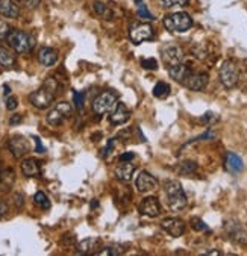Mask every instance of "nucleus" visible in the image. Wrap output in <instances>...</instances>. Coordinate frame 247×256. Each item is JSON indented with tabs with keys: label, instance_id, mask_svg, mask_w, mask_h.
I'll return each mask as SVG.
<instances>
[{
	"label": "nucleus",
	"instance_id": "c9c22d12",
	"mask_svg": "<svg viewBox=\"0 0 247 256\" xmlns=\"http://www.w3.org/2000/svg\"><path fill=\"white\" fill-rule=\"evenodd\" d=\"M41 4V0H24V6L28 10H35Z\"/></svg>",
	"mask_w": 247,
	"mask_h": 256
},
{
	"label": "nucleus",
	"instance_id": "f8f14e48",
	"mask_svg": "<svg viewBox=\"0 0 247 256\" xmlns=\"http://www.w3.org/2000/svg\"><path fill=\"white\" fill-rule=\"evenodd\" d=\"M8 147H10V150L12 152V155H14V158H22V156H24L26 153L29 152V141L24 138V136H20V135H17V136H12L10 141H8Z\"/></svg>",
	"mask_w": 247,
	"mask_h": 256
},
{
	"label": "nucleus",
	"instance_id": "f257e3e1",
	"mask_svg": "<svg viewBox=\"0 0 247 256\" xmlns=\"http://www.w3.org/2000/svg\"><path fill=\"white\" fill-rule=\"evenodd\" d=\"M60 91V84L55 78H47L44 84L41 85L40 90L34 91L29 96L30 104L38 108V110H46L52 105V102L55 100L56 94Z\"/></svg>",
	"mask_w": 247,
	"mask_h": 256
},
{
	"label": "nucleus",
	"instance_id": "6e6552de",
	"mask_svg": "<svg viewBox=\"0 0 247 256\" xmlns=\"http://www.w3.org/2000/svg\"><path fill=\"white\" fill-rule=\"evenodd\" d=\"M129 38L132 42L140 44L154 38V28L149 23H134L129 29Z\"/></svg>",
	"mask_w": 247,
	"mask_h": 256
},
{
	"label": "nucleus",
	"instance_id": "b1692460",
	"mask_svg": "<svg viewBox=\"0 0 247 256\" xmlns=\"http://www.w3.org/2000/svg\"><path fill=\"white\" fill-rule=\"evenodd\" d=\"M16 64V56L8 48L0 47V66L2 67H12Z\"/></svg>",
	"mask_w": 247,
	"mask_h": 256
},
{
	"label": "nucleus",
	"instance_id": "0eeeda50",
	"mask_svg": "<svg viewBox=\"0 0 247 256\" xmlns=\"http://www.w3.org/2000/svg\"><path fill=\"white\" fill-rule=\"evenodd\" d=\"M72 111L73 110L68 102H60V104H56V106H54L50 111H48L46 122L50 126H60L72 116Z\"/></svg>",
	"mask_w": 247,
	"mask_h": 256
},
{
	"label": "nucleus",
	"instance_id": "2f4dec72",
	"mask_svg": "<svg viewBox=\"0 0 247 256\" xmlns=\"http://www.w3.org/2000/svg\"><path fill=\"white\" fill-rule=\"evenodd\" d=\"M161 4L166 8H173V6H184L188 4V0H161Z\"/></svg>",
	"mask_w": 247,
	"mask_h": 256
},
{
	"label": "nucleus",
	"instance_id": "473e14b6",
	"mask_svg": "<svg viewBox=\"0 0 247 256\" xmlns=\"http://www.w3.org/2000/svg\"><path fill=\"white\" fill-rule=\"evenodd\" d=\"M191 228H192L194 230H199V232L208 230V226H206L200 218H192V220H191Z\"/></svg>",
	"mask_w": 247,
	"mask_h": 256
},
{
	"label": "nucleus",
	"instance_id": "aec40b11",
	"mask_svg": "<svg viewBox=\"0 0 247 256\" xmlns=\"http://www.w3.org/2000/svg\"><path fill=\"white\" fill-rule=\"evenodd\" d=\"M22 173L26 178H38L41 174V167L36 160L28 158L22 162Z\"/></svg>",
	"mask_w": 247,
	"mask_h": 256
},
{
	"label": "nucleus",
	"instance_id": "9d476101",
	"mask_svg": "<svg viewBox=\"0 0 247 256\" xmlns=\"http://www.w3.org/2000/svg\"><path fill=\"white\" fill-rule=\"evenodd\" d=\"M162 61L164 64L170 67H174L178 64H180L184 61V52L182 48L178 47V46H168L162 50Z\"/></svg>",
	"mask_w": 247,
	"mask_h": 256
},
{
	"label": "nucleus",
	"instance_id": "4be33fe9",
	"mask_svg": "<svg viewBox=\"0 0 247 256\" xmlns=\"http://www.w3.org/2000/svg\"><path fill=\"white\" fill-rule=\"evenodd\" d=\"M224 167L230 173H240V172H242L244 164H242V160L238 155H235V153H228L226 160H224Z\"/></svg>",
	"mask_w": 247,
	"mask_h": 256
},
{
	"label": "nucleus",
	"instance_id": "ea45409f",
	"mask_svg": "<svg viewBox=\"0 0 247 256\" xmlns=\"http://www.w3.org/2000/svg\"><path fill=\"white\" fill-rule=\"evenodd\" d=\"M22 122V116H12L11 117V120H10V124H16V123H20Z\"/></svg>",
	"mask_w": 247,
	"mask_h": 256
},
{
	"label": "nucleus",
	"instance_id": "423d86ee",
	"mask_svg": "<svg viewBox=\"0 0 247 256\" xmlns=\"http://www.w3.org/2000/svg\"><path fill=\"white\" fill-rule=\"evenodd\" d=\"M164 26L170 32H186L192 26V20L186 12H174L164 18Z\"/></svg>",
	"mask_w": 247,
	"mask_h": 256
},
{
	"label": "nucleus",
	"instance_id": "cd10ccee",
	"mask_svg": "<svg viewBox=\"0 0 247 256\" xmlns=\"http://www.w3.org/2000/svg\"><path fill=\"white\" fill-rule=\"evenodd\" d=\"M10 32H11L10 24H8L5 20H0V44H2V42L8 38Z\"/></svg>",
	"mask_w": 247,
	"mask_h": 256
},
{
	"label": "nucleus",
	"instance_id": "ddd939ff",
	"mask_svg": "<svg viewBox=\"0 0 247 256\" xmlns=\"http://www.w3.org/2000/svg\"><path fill=\"white\" fill-rule=\"evenodd\" d=\"M135 185H136V190H138L140 192H149V191H152V190H155V188L158 186V180H156V178H154L150 173L141 172V173L136 176Z\"/></svg>",
	"mask_w": 247,
	"mask_h": 256
},
{
	"label": "nucleus",
	"instance_id": "72a5a7b5",
	"mask_svg": "<svg viewBox=\"0 0 247 256\" xmlns=\"http://www.w3.org/2000/svg\"><path fill=\"white\" fill-rule=\"evenodd\" d=\"M17 105H18V100H17V97H8L6 98V110L8 111H14L16 108H17Z\"/></svg>",
	"mask_w": 247,
	"mask_h": 256
},
{
	"label": "nucleus",
	"instance_id": "bb28decb",
	"mask_svg": "<svg viewBox=\"0 0 247 256\" xmlns=\"http://www.w3.org/2000/svg\"><path fill=\"white\" fill-rule=\"evenodd\" d=\"M123 252H124V248H120V246H108L104 250L97 252L96 254H98V256H117Z\"/></svg>",
	"mask_w": 247,
	"mask_h": 256
},
{
	"label": "nucleus",
	"instance_id": "c756f323",
	"mask_svg": "<svg viewBox=\"0 0 247 256\" xmlns=\"http://www.w3.org/2000/svg\"><path fill=\"white\" fill-rule=\"evenodd\" d=\"M136 14H138V17H141V18H144V20H155L154 14H152L149 10H147L146 5H141V6L138 8Z\"/></svg>",
	"mask_w": 247,
	"mask_h": 256
},
{
	"label": "nucleus",
	"instance_id": "2eb2a0df",
	"mask_svg": "<svg viewBox=\"0 0 247 256\" xmlns=\"http://www.w3.org/2000/svg\"><path fill=\"white\" fill-rule=\"evenodd\" d=\"M38 61L44 67H52L58 62V52L52 47H41L38 52Z\"/></svg>",
	"mask_w": 247,
	"mask_h": 256
},
{
	"label": "nucleus",
	"instance_id": "a211bd4d",
	"mask_svg": "<svg viewBox=\"0 0 247 256\" xmlns=\"http://www.w3.org/2000/svg\"><path fill=\"white\" fill-rule=\"evenodd\" d=\"M134 172H135V166H134L132 162L126 161V162H122V164L116 168V178H117L120 182L128 184V182H130V178H132Z\"/></svg>",
	"mask_w": 247,
	"mask_h": 256
},
{
	"label": "nucleus",
	"instance_id": "6ab92c4d",
	"mask_svg": "<svg viewBox=\"0 0 247 256\" xmlns=\"http://www.w3.org/2000/svg\"><path fill=\"white\" fill-rule=\"evenodd\" d=\"M98 244H100V240L98 238H85V240H82L78 246H76V252L79 253V254H91V253H94L96 254V250L94 248H98Z\"/></svg>",
	"mask_w": 247,
	"mask_h": 256
},
{
	"label": "nucleus",
	"instance_id": "79ce46f5",
	"mask_svg": "<svg viewBox=\"0 0 247 256\" xmlns=\"http://www.w3.org/2000/svg\"><path fill=\"white\" fill-rule=\"evenodd\" d=\"M2 173H4V170H2V167H0V184H2Z\"/></svg>",
	"mask_w": 247,
	"mask_h": 256
},
{
	"label": "nucleus",
	"instance_id": "f03ea898",
	"mask_svg": "<svg viewBox=\"0 0 247 256\" xmlns=\"http://www.w3.org/2000/svg\"><path fill=\"white\" fill-rule=\"evenodd\" d=\"M164 194L167 197V203L168 206L173 211H180L186 206V194L180 185V182L178 180H167L164 184Z\"/></svg>",
	"mask_w": 247,
	"mask_h": 256
},
{
	"label": "nucleus",
	"instance_id": "4468645a",
	"mask_svg": "<svg viewBox=\"0 0 247 256\" xmlns=\"http://www.w3.org/2000/svg\"><path fill=\"white\" fill-rule=\"evenodd\" d=\"M129 116H130V112H129V110H128V106L123 104V102H118V104H116V106L112 108V111H111V116H110V122L112 123V124H123V123H126L128 120H129Z\"/></svg>",
	"mask_w": 247,
	"mask_h": 256
},
{
	"label": "nucleus",
	"instance_id": "e433bc0d",
	"mask_svg": "<svg viewBox=\"0 0 247 256\" xmlns=\"http://www.w3.org/2000/svg\"><path fill=\"white\" fill-rule=\"evenodd\" d=\"M6 214H8V204L4 200H0V218L5 217Z\"/></svg>",
	"mask_w": 247,
	"mask_h": 256
},
{
	"label": "nucleus",
	"instance_id": "5701e85b",
	"mask_svg": "<svg viewBox=\"0 0 247 256\" xmlns=\"http://www.w3.org/2000/svg\"><path fill=\"white\" fill-rule=\"evenodd\" d=\"M92 8H94V11H96V14L97 16H100L102 18H105V20H112V17H114V14H112V11L105 5V4H102V2H92Z\"/></svg>",
	"mask_w": 247,
	"mask_h": 256
},
{
	"label": "nucleus",
	"instance_id": "412c9836",
	"mask_svg": "<svg viewBox=\"0 0 247 256\" xmlns=\"http://www.w3.org/2000/svg\"><path fill=\"white\" fill-rule=\"evenodd\" d=\"M190 73H191V70H190V67L188 66H185V64H178V66H174V67H170L168 68V74H170V78L172 79H174L176 82H179V84H184L185 82V79L190 76Z\"/></svg>",
	"mask_w": 247,
	"mask_h": 256
},
{
	"label": "nucleus",
	"instance_id": "37998d69",
	"mask_svg": "<svg viewBox=\"0 0 247 256\" xmlns=\"http://www.w3.org/2000/svg\"><path fill=\"white\" fill-rule=\"evenodd\" d=\"M4 90H5V94H10V86H5Z\"/></svg>",
	"mask_w": 247,
	"mask_h": 256
},
{
	"label": "nucleus",
	"instance_id": "dca6fc26",
	"mask_svg": "<svg viewBox=\"0 0 247 256\" xmlns=\"http://www.w3.org/2000/svg\"><path fill=\"white\" fill-rule=\"evenodd\" d=\"M161 224L162 229L172 236H180L185 232V223L180 218H166Z\"/></svg>",
	"mask_w": 247,
	"mask_h": 256
},
{
	"label": "nucleus",
	"instance_id": "9b49d317",
	"mask_svg": "<svg viewBox=\"0 0 247 256\" xmlns=\"http://www.w3.org/2000/svg\"><path fill=\"white\" fill-rule=\"evenodd\" d=\"M184 85L191 91H202L208 85V74L206 73H194V72H191L190 76L185 79Z\"/></svg>",
	"mask_w": 247,
	"mask_h": 256
},
{
	"label": "nucleus",
	"instance_id": "393cba45",
	"mask_svg": "<svg viewBox=\"0 0 247 256\" xmlns=\"http://www.w3.org/2000/svg\"><path fill=\"white\" fill-rule=\"evenodd\" d=\"M170 91H172V88H170V85L166 84V82H158V84L154 86V96L158 97V98H166V97H168V96H170Z\"/></svg>",
	"mask_w": 247,
	"mask_h": 256
},
{
	"label": "nucleus",
	"instance_id": "1a4fd4ad",
	"mask_svg": "<svg viewBox=\"0 0 247 256\" xmlns=\"http://www.w3.org/2000/svg\"><path fill=\"white\" fill-rule=\"evenodd\" d=\"M138 211L141 216L154 218L161 214V204L156 197H147L141 202V204L138 206Z\"/></svg>",
	"mask_w": 247,
	"mask_h": 256
},
{
	"label": "nucleus",
	"instance_id": "20e7f679",
	"mask_svg": "<svg viewBox=\"0 0 247 256\" xmlns=\"http://www.w3.org/2000/svg\"><path fill=\"white\" fill-rule=\"evenodd\" d=\"M218 78H220V82L224 88L236 86V84L240 80V68L235 64V61L226 60L218 70Z\"/></svg>",
	"mask_w": 247,
	"mask_h": 256
},
{
	"label": "nucleus",
	"instance_id": "f704fd0d",
	"mask_svg": "<svg viewBox=\"0 0 247 256\" xmlns=\"http://www.w3.org/2000/svg\"><path fill=\"white\" fill-rule=\"evenodd\" d=\"M73 97H74V104H76V106H78V108H82V106H84V94L74 91Z\"/></svg>",
	"mask_w": 247,
	"mask_h": 256
},
{
	"label": "nucleus",
	"instance_id": "58836bf2",
	"mask_svg": "<svg viewBox=\"0 0 247 256\" xmlns=\"http://www.w3.org/2000/svg\"><path fill=\"white\" fill-rule=\"evenodd\" d=\"M134 153L132 152H129V153H123V155H120V162H126V161H130V160H134Z\"/></svg>",
	"mask_w": 247,
	"mask_h": 256
},
{
	"label": "nucleus",
	"instance_id": "7c9ffc66",
	"mask_svg": "<svg viewBox=\"0 0 247 256\" xmlns=\"http://www.w3.org/2000/svg\"><path fill=\"white\" fill-rule=\"evenodd\" d=\"M141 67H144L146 70H156L158 68V61L154 58H146L141 61Z\"/></svg>",
	"mask_w": 247,
	"mask_h": 256
},
{
	"label": "nucleus",
	"instance_id": "7ed1b4c3",
	"mask_svg": "<svg viewBox=\"0 0 247 256\" xmlns=\"http://www.w3.org/2000/svg\"><path fill=\"white\" fill-rule=\"evenodd\" d=\"M6 41L11 46V48H14L17 54H28L35 46V38L23 30H18V29H12L10 32Z\"/></svg>",
	"mask_w": 247,
	"mask_h": 256
},
{
	"label": "nucleus",
	"instance_id": "f3484780",
	"mask_svg": "<svg viewBox=\"0 0 247 256\" xmlns=\"http://www.w3.org/2000/svg\"><path fill=\"white\" fill-rule=\"evenodd\" d=\"M0 16L6 18H18L20 8L14 0H0Z\"/></svg>",
	"mask_w": 247,
	"mask_h": 256
},
{
	"label": "nucleus",
	"instance_id": "39448f33",
	"mask_svg": "<svg viewBox=\"0 0 247 256\" xmlns=\"http://www.w3.org/2000/svg\"><path fill=\"white\" fill-rule=\"evenodd\" d=\"M117 98H118V96L114 91H104V92H100L92 100V111L97 116H104V114L110 112L116 106Z\"/></svg>",
	"mask_w": 247,
	"mask_h": 256
},
{
	"label": "nucleus",
	"instance_id": "a19ab883",
	"mask_svg": "<svg viewBox=\"0 0 247 256\" xmlns=\"http://www.w3.org/2000/svg\"><path fill=\"white\" fill-rule=\"evenodd\" d=\"M206 254H222V252H217V250H212V252H208Z\"/></svg>",
	"mask_w": 247,
	"mask_h": 256
},
{
	"label": "nucleus",
	"instance_id": "c85d7f7f",
	"mask_svg": "<svg viewBox=\"0 0 247 256\" xmlns=\"http://www.w3.org/2000/svg\"><path fill=\"white\" fill-rule=\"evenodd\" d=\"M178 170L184 174H190V173H194L197 170V166L194 162H182Z\"/></svg>",
	"mask_w": 247,
	"mask_h": 256
},
{
	"label": "nucleus",
	"instance_id": "a878e982",
	"mask_svg": "<svg viewBox=\"0 0 247 256\" xmlns=\"http://www.w3.org/2000/svg\"><path fill=\"white\" fill-rule=\"evenodd\" d=\"M34 203L41 210H50V200H48V197L42 191H38L34 196Z\"/></svg>",
	"mask_w": 247,
	"mask_h": 256
},
{
	"label": "nucleus",
	"instance_id": "4c0bfd02",
	"mask_svg": "<svg viewBox=\"0 0 247 256\" xmlns=\"http://www.w3.org/2000/svg\"><path fill=\"white\" fill-rule=\"evenodd\" d=\"M34 141H35V144H36L35 152H36V153H44V152H46V148H44V146L41 144L40 138H38V136H34Z\"/></svg>",
	"mask_w": 247,
	"mask_h": 256
}]
</instances>
